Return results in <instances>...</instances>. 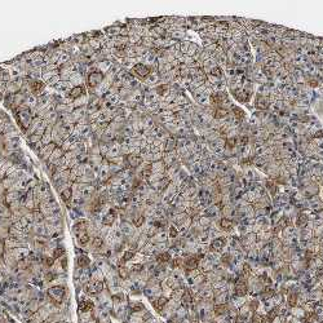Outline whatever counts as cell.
<instances>
[{
  "mask_svg": "<svg viewBox=\"0 0 323 323\" xmlns=\"http://www.w3.org/2000/svg\"><path fill=\"white\" fill-rule=\"evenodd\" d=\"M105 75L100 71H94V73H89L88 76H87V85L91 89L89 93H93V89L97 88V87L103 82Z\"/></svg>",
  "mask_w": 323,
  "mask_h": 323,
  "instance_id": "obj_1",
  "label": "cell"
},
{
  "mask_svg": "<svg viewBox=\"0 0 323 323\" xmlns=\"http://www.w3.org/2000/svg\"><path fill=\"white\" fill-rule=\"evenodd\" d=\"M132 76H137V78H147L150 75V73H151V67L149 66V65H146V64H142V62H138V64H136V66L132 69V70H129L128 71Z\"/></svg>",
  "mask_w": 323,
  "mask_h": 323,
  "instance_id": "obj_2",
  "label": "cell"
},
{
  "mask_svg": "<svg viewBox=\"0 0 323 323\" xmlns=\"http://www.w3.org/2000/svg\"><path fill=\"white\" fill-rule=\"evenodd\" d=\"M64 295H65V288H64V287H61V286H55V287H52V288L49 290V297H50L52 301H55V302L62 301Z\"/></svg>",
  "mask_w": 323,
  "mask_h": 323,
  "instance_id": "obj_3",
  "label": "cell"
},
{
  "mask_svg": "<svg viewBox=\"0 0 323 323\" xmlns=\"http://www.w3.org/2000/svg\"><path fill=\"white\" fill-rule=\"evenodd\" d=\"M120 150H121V144L118 141H112L109 144V153L105 158H115V156H120Z\"/></svg>",
  "mask_w": 323,
  "mask_h": 323,
  "instance_id": "obj_4",
  "label": "cell"
},
{
  "mask_svg": "<svg viewBox=\"0 0 323 323\" xmlns=\"http://www.w3.org/2000/svg\"><path fill=\"white\" fill-rule=\"evenodd\" d=\"M22 193L23 191H7V194L4 195V204L9 206L16 200H20L22 198Z\"/></svg>",
  "mask_w": 323,
  "mask_h": 323,
  "instance_id": "obj_5",
  "label": "cell"
},
{
  "mask_svg": "<svg viewBox=\"0 0 323 323\" xmlns=\"http://www.w3.org/2000/svg\"><path fill=\"white\" fill-rule=\"evenodd\" d=\"M83 94H87L85 85L74 87V88H71V91H70L67 94H65V96H66V97H69V98H71V100L74 101V100H76L78 97H80V96H83Z\"/></svg>",
  "mask_w": 323,
  "mask_h": 323,
  "instance_id": "obj_6",
  "label": "cell"
},
{
  "mask_svg": "<svg viewBox=\"0 0 323 323\" xmlns=\"http://www.w3.org/2000/svg\"><path fill=\"white\" fill-rule=\"evenodd\" d=\"M88 225H89V221H85V220H79V221H76V222L74 224V226H73V231H74V234L78 235V234L83 233V231H87V228H88Z\"/></svg>",
  "mask_w": 323,
  "mask_h": 323,
  "instance_id": "obj_7",
  "label": "cell"
},
{
  "mask_svg": "<svg viewBox=\"0 0 323 323\" xmlns=\"http://www.w3.org/2000/svg\"><path fill=\"white\" fill-rule=\"evenodd\" d=\"M112 64H114V62H111V61H109V59H102V61H100V62H97V71L102 73L103 75H106V74L110 71Z\"/></svg>",
  "mask_w": 323,
  "mask_h": 323,
  "instance_id": "obj_8",
  "label": "cell"
},
{
  "mask_svg": "<svg viewBox=\"0 0 323 323\" xmlns=\"http://www.w3.org/2000/svg\"><path fill=\"white\" fill-rule=\"evenodd\" d=\"M119 230H120L121 234H124V235H131V234H133V231H135V226H133L132 222L121 221L120 226H119Z\"/></svg>",
  "mask_w": 323,
  "mask_h": 323,
  "instance_id": "obj_9",
  "label": "cell"
},
{
  "mask_svg": "<svg viewBox=\"0 0 323 323\" xmlns=\"http://www.w3.org/2000/svg\"><path fill=\"white\" fill-rule=\"evenodd\" d=\"M70 83H71L73 87H82L84 85V75L82 73H76V74H73L70 76Z\"/></svg>",
  "mask_w": 323,
  "mask_h": 323,
  "instance_id": "obj_10",
  "label": "cell"
},
{
  "mask_svg": "<svg viewBox=\"0 0 323 323\" xmlns=\"http://www.w3.org/2000/svg\"><path fill=\"white\" fill-rule=\"evenodd\" d=\"M71 115H73V118L75 120V123H78L80 119H83L87 115V106H84V107H75Z\"/></svg>",
  "mask_w": 323,
  "mask_h": 323,
  "instance_id": "obj_11",
  "label": "cell"
},
{
  "mask_svg": "<svg viewBox=\"0 0 323 323\" xmlns=\"http://www.w3.org/2000/svg\"><path fill=\"white\" fill-rule=\"evenodd\" d=\"M23 105L27 109H35V107H36V105H38V97L35 94H29L27 97H26Z\"/></svg>",
  "mask_w": 323,
  "mask_h": 323,
  "instance_id": "obj_12",
  "label": "cell"
},
{
  "mask_svg": "<svg viewBox=\"0 0 323 323\" xmlns=\"http://www.w3.org/2000/svg\"><path fill=\"white\" fill-rule=\"evenodd\" d=\"M65 155V151L61 149L59 146H56V149L53 150V153H52V155H50V158H49V160L47 162V163H53L55 160H58V159H61L62 158V156Z\"/></svg>",
  "mask_w": 323,
  "mask_h": 323,
  "instance_id": "obj_13",
  "label": "cell"
},
{
  "mask_svg": "<svg viewBox=\"0 0 323 323\" xmlns=\"http://www.w3.org/2000/svg\"><path fill=\"white\" fill-rule=\"evenodd\" d=\"M184 266H185L186 270H189V272H191V270H195V269L198 268V259H197V257H189V259H186L185 263H184Z\"/></svg>",
  "mask_w": 323,
  "mask_h": 323,
  "instance_id": "obj_14",
  "label": "cell"
},
{
  "mask_svg": "<svg viewBox=\"0 0 323 323\" xmlns=\"http://www.w3.org/2000/svg\"><path fill=\"white\" fill-rule=\"evenodd\" d=\"M235 291H237L238 295L244 296V295L247 293V291H248V288H247V283L244 282L243 279H239V281L237 282V286H235Z\"/></svg>",
  "mask_w": 323,
  "mask_h": 323,
  "instance_id": "obj_15",
  "label": "cell"
},
{
  "mask_svg": "<svg viewBox=\"0 0 323 323\" xmlns=\"http://www.w3.org/2000/svg\"><path fill=\"white\" fill-rule=\"evenodd\" d=\"M87 103H88V96L87 94H83L73 101L74 107H84V106H87Z\"/></svg>",
  "mask_w": 323,
  "mask_h": 323,
  "instance_id": "obj_16",
  "label": "cell"
},
{
  "mask_svg": "<svg viewBox=\"0 0 323 323\" xmlns=\"http://www.w3.org/2000/svg\"><path fill=\"white\" fill-rule=\"evenodd\" d=\"M93 309V302L91 300H84L79 304V310L82 313H89Z\"/></svg>",
  "mask_w": 323,
  "mask_h": 323,
  "instance_id": "obj_17",
  "label": "cell"
},
{
  "mask_svg": "<svg viewBox=\"0 0 323 323\" xmlns=\"http://www.w3.org/2000/svg\"><path fill=\"white\" fill-rule=\"evenodd\" d=\"M76 265H78V268H79V269H84V268H87V266L89 265V259L85 255L78 256V259H76Z\"/></svg>",
  "mask_w": 323,
  "mask_h": 323,
  "instance_id": "obj_18",
  "label": "cell"
},
{
  "mask_svg": "<svg viewBox=\"0 0 323 323\" xmlns=\"http://www.w3.org/2000/svg\"><path fill=\"white\" fill-rule=\"evenodd\" d=\"M73 59V57H71V55L70 53H67V52H64L62 55H61L59 57H58V62H57V66H58V69L62 66V65H65V64H67V62H70V61Z\"/></svg>",
  "mask_w": 323,
  "mask_h": 323,
  "instance_id": "obj_19",
  "label": "cell"
},
{
  "mask_svg": "<svg viewBox=\"0 0 323 323\" xmlns=\"http://www.w3.org/2000/svg\"><path fill=\"white\" fill-rule=\"evenodd\" d=\"M103 244H105V239L101 238V237H96V238L92 239V248H93L94 251H98V249L103 246Z\"/></svg>",
  "mask_w": 323,
  "mask_h": 323,
  "instance_id": "obj_20",
  "label": "cell"
},
{
  "mask_svg": "<svg viewBox=\"0 0 323 323\" xmlns=\"http://www.w3.org/2000/svg\"><path fill=\"white\" fill-rule=\"evenodd\" d=\"M224 246H225V239H222V238L215 239L212 242V244H211V247H212L213 251H220V249H222Z\"/></svg>",
  "mask_w": 323,
  "mask_h": 323,
  "instance_id": "obj_21",
  "label": "cell"
},
{
  "mask_svg": "<svg viewBox=\"0 0 323 323\" xmlns=\"http://www.w3.org/2000/svg\"><path fill=\"white\" fill-rule=\"evenodd\" d=\"M71 198H73V191H71V188H69V189L64 190L62 193H61V199H62L65 203H69L70 200H71Z\"/></svg>",
  "mask_w": 323,
  "mask_h": 323,
  "instance_id": "obj_22",
  "label": "cell"
},
{
  "mask_svg": "<svg viewBox=\"0 0 323 323\" xmlns=\"http://www.w3.org/2000/svg\"><path fill=\"white\" fill-rule=\"evenodd\" d=\"M32 213H34V222H35V224H40V222H44V221H45V216L43 215V213L39 211V209H35Z\"/></svg>",
  "mask_w": 323,
  "mask_h": 323,
  "instance_id": "obj_23",
  "label": "cell"
},
{
  "mask_svg": "<svg viewBox=\"0 0 323 323\" xmlns=\"http://www.w3.org/2000/svg\"><path fill=\"white\" fill-rule=\"evenodd\" d=\"M14 182H16V181H14L13 178H11V177H5L3 181H0V185H2V186L8 191V190H9V189L13 186Z\"/></svg>",
  "mask_w": 323,
  "mask_h": 323,
  "instance_id": "obj_24",
  "label": "cell"
},
{
  "mask_svg": "<svg viewBox=\"0 0 323 323\" xmlns=\"http://www.w3.org/2000/svg\"><path fill=\"white\" fill-rule=\"evenodd\" d=\"M76 239H78V242H79L80 244H85V243L89 242L91 237L88 235V233H87V231H83V233H80V234L76 235Z\"/></svg>",
  "mask_w": 323,
  "mask_h": 323,
  "instance_id": "obj_25",
  "label": "cell"
},
{
  "mask_svg": "<svg viewBox=\"0 0 323 323\" xmlns=\"http://www.w3.org/2000/svg\"><path fill=\"white\" fill-rule=\"evenodd\" d=\"M88 44H89V47L94 52H100L101 50V44H100L98 39H88Z\"/></svg>",
  "mask_w": 323,
  "mask_h": 323,
  "instance_id": "obj_26",
  "label": "cell"
},
{
  "mask_svg": "<svg viewBox=\"0 0 323 323\" xmlns=\"http://www.w3.org/2000/svg\"><path fill=\"white\" fill-rule=\"evenodd\" d=\"M153 304H154V306L156 308V310L160 311V310L165 306V304H167V299H165V297H159L156 301H154Z\"/></svg>",
  "mask_w": 323,
  "mask_h": 323,
  "instance_id": "obj_27",
  "label": "cell"
},
{
  "mask_svg": "<svg viewBox=\"0 0 323 323\" xmlns=\"http://www.w3.org/2000/svg\"><path fill=\"white\" fill-rule=\"evenodd\" d=\"M62 257H65V248L64 247H57V248H55L53 249V259L56 260V259H62Z\"/></svg>",
  "mask_w": 323,
  "mask_h": 323,
  "instance_id": "obj_28",
  "label": "cell"
},
{
  "mask_svg": "<svg viewBox=\"0 0 323 323\" xmlns=\"http://www.w3.org/2000/svg\"><path fill=\"white\" fill-rule=\"evenodd\" d=\"M98 147H100V154L105 158V156L107 155V153H109V144L100 141V142H98Z\"/></svg>",
  "mask_w": 323,
  "mask_h": 323,
  "instance_id": "obj_29",
  "label": "cell"
},
{
  "mask_svg": "<svg viewBox=\"0 0 323 323\" xmlns=\"http://www.w3.org/2000/svg\"><path fill=\"white\" fill-rule=\"evenodd\" d=\"M228 310V305L226 304H220V305H216L215 306V314L216 316H221V314L226 313Z\"/></svg>",
  "mask_w": 323,
  "mask_h": 323,
  "instance_id": "obj_30",
  "label": "cell"
},
{
  "mask_svg": "<svg viewBox=\"0 0 323 323\" xmlns=\"http://www.w3.org/2000/svg\"><path fill=\"white\" fill-rule=\"evenodd\" d=\"M118 274H119L120 278H123V279H127V278L129 277V272H128V269H127L126 266H119Z\"/></svg>",
  "mask_w": 323,
  "mask_h": 323,
  "instance_id": "obj_31",
  "label": "cell"
},
{
  "mask_svg": "<svg viewBox=\"0 0 323 323\" xmlns=\"http://www.w3.org/2000/svg\"><path fill=\"white\" fill-rule=\"evenodd\" d=\"M156 259H158V261H160V263H168V261H171V256H169L168 252H162V254L158 255Z\"/></svg>",
  "mask_w": 323,
  "mask_h": 323,
  "instance_id": "obj_32",
  "label": "cell"
},
{
  "mask_svg": "<svg viewBox=\"0 0 323 323\" xmlns=\"http://www.w3.org/2000/svg\"><path fill=\"white\" fill-rule=\"evenodd\" d=\"M40 141H41V137H40V136H38V135H35V133L27 137V142H29V145L38 144V142H40Z\"/></svg>",
  "mask_w": 323,
  "mask_h": 323,
  "instance_id": "obj_33",
  "label": "cell"
},
{
  "mask_svg": "<svg viewBox=\"0 0 323 323\" xmlns=\"http://www.w3.org/2000/svg\"><path fill=\"white\" fill-rule=\"evenodd\" d=\"M59 82H61V76H59V74H58V75H55L53 78H52V79L47 83V85H48V87H53V88H55V87H56Z\"/></svg>",
  "mask_w": 323,
  "mask_h": 323,
  "instance_id": "obj_34",
  "label": "cell"
},
{
  "mask_svg": "<svg viewBox=\"0 0 323 323\" xmlns=\"http://www.w3.org/2000/svg\"><path fill=\"white\" fill-rule=\"evenodd\" d=\"M135 257V252L133 251H126L124 252V255H123V259H121V263H126V261H129V260H132Z\"/></svg>",
  "mask_w": 323,
  "mask_h": 323,
  "instance_id": "obj_35",
  "label": "cell"
},
{
  "mask_svg": "<svg viewBox=\"0 0 323 323\" xmlns=\"http://www.w3.org/2000/svg\"><path fill=\"white\" fill-rule=\"evenodd\" d=\"M41 142H43V145H44V146L49 145L50 142H53V141H52V135L50 133H44L41 136Z\"/></svg>",
  "mask_w": 323,
  "mask_h": 323,
  "instance_id": "obj_36",
  "label": "cell"
},
{
  "mask_svg": "<svg viewBox=\"0 0 323 323\" xmlns=\"http://www.w3.org/2000/svg\"><path fill=\"white\" fill-rule=\"evenodd\" d=\"M220 225H221V228L225 229V230L231 229V221H230L229 219H222V220L220 221Z\"/></svg>",
  "mask_w": 323,
  "mask_h": 323,
  "instance_id": "obj_37",
  "label": "cell"
},
{
  "mask_svg": "<svg viewBox=\"0 0 323 323\" xmlns=\"http://www.w3.org/2000/svg\"><path fill=\"white\" fill-rule=\"evenodd\" d=\"M61 149H62L65 153H67V151H70V149H71V141L67 138V140H65V141L62 142V145L59 146Z\"/></svg>",
  "mask_w": 323,
  "mask_h": 323,
  "instance_id": "obj_38",
  "label": "cell"
},
{
  "mask_svg": "<svg viewBox=\"0 0 323 323\" xmlns=\"http://www.w3.org/2000/svg\"><path fill=\"white\" fill-rule=\"evenodd\" d=\"M182 301H184V304H190L191 301H193L191 293H190L189 291H185V292H184V295H182Z\"/></svg>",
  "mask_w": 323,
  "mask_h": 323,
  "instance_id": "obj_39",
  "label": "cell"
},
{
  "mask_svg": "<svg viewBox=\"0 0 323 323\" xmlns=\"http://www.w3.org/2000/svg\"><path fill=\"white\" fill-rule=\"evenodd\" d=\"M44 265L47 266V268H52L55 265V259H53V256H45L44 257Z\"/></svg>",
  "mask_w": 323,
  "mask_h": 323,
  "instance_id": "obj_40",
  "label": "cell"
},
{
  "mask_svg": "<svg viewBox=\"0 0 323 323\" xmlns=\"http://www.w3.org/2000/svg\"><path fill=\"white\" fill-rule=\"evenodd\" d=\"M178 235V229L176 228V226H171L169 228V237L171 238H176Z\"/></svg>",
  "mask_w": 323,
  "mask_h": 323,
  "instance_id": "obj_41",
  "label": "cell"
},
{
  "mask_svg": "<svg viewBox=\"0 0 323 323\" xmlns=\"http://www.w3.org/2000/svg\"><path fill=\"white\" fill-rule=\"evenodd\" d=\"M226 115H228V112H226V110H224V109H219L216 111V114H215V116L219 119V118H225Z\"/></svg>",
  "mask_w": 323,
  "mask_h": 323,
  "instance_id": "obj_42",
  "label": "cell"
},
{
  "mask_svg": "<svg viewBox=\"0 0 323 323\" xmlns=\"http://www.w3.org/2000/svg\"><path fill=\"white\" fill-rule=\"evenodd\" d=\"M252 323H264V318L261 317V316H257V314H255L254 318H252Z\"/></svg>",
  "mask_w": 323,
  "mask_h": 323,
  "instance_id": "obj_43",
  "label": "cell"
},
{
  "mask_svg": "<svg viewBox=\"0 0 323 323\" xmlns=\"http://www.w3.org/2000/svg\"><path fill=\"white\" fill-rule=\"evenodd\" d=\"M305 224H306V217H305V216H302V215H301V216H299L297 225H299V226H302V225H305Z\"/></svg>",
  "mask_w": 323,
  "mask_h": 323,
  "instance_id": "obj_44",
  "label": "cell"
},
{
  "mask_svg": "<svg viewBox=\"0 0 323 323\" xmlns=\"http://www.w3.org/2000/svg\"><path fill=\"white\" fill-rule=\"evenodd\" d=\"M133 310H135V311H140V310H144V305H142V304H140V302L135 304V305H133Z\"/></svg>",
  "mask_w": 323,
  "mask_h": 323,
  "instance_id": "obj_45",
  "label": "cell"
},
{
  "mask_svg": "<svg viewBox=\"0 0 323 323\" xmlns=\"http://www.w3.org/2000/svg\"><path fill=\"white\" fill-rule=\"evenodd\" d=\"M288 302H290L291 306H295V305H296V295H291V296H290Z\"/></svg>",
  "mask_w": 323,
  "mask_h": 323,
  "instance_id": "obj_46",
  "label": "cell"
},
{
  "mask_svg": "<svg viewBox=\"0 0 323 323\" xmlns=\"http://www.w3.org/2000/svg\"><path fill=\"white\" fill-rule=\"evenodd\" d=\"M275 316H277V311H275V310H272V311H270V313H269V316H268V319H269V321H273V319L275 318Z\"/></svg>",
  "mask_w": 323,
  "mask_h": 323,
  "instance_id": "obj_47",
  "label": "cell"
},
{
  "mask_svg": "<svg viewBox=\"0 0 323 323\" xmlns=\"http://www.w3.org/2000/svg\"><path fill=\"white\" fill-rule=\"evenodd\" d=\"M4 249H5L4 243H3V240H0V257L3 256V254H4Z\"/></svg>",
  "mask_w": 323,
  "mask_h": 323,
  "instance_id": "obj_48",
  "label": "cell"
},
{
  "mask_svg": "<svg viewBox=\"0 0 323 323\" xmlns=\"http://www.w3.org/2000/svg\"><path fill=\"white\" fill-rule=\"evenodd\" d=\"M132 269L135 270V272H141V270H142V265H140V264H138V265H133Z\"/></svg>",
  "mask_w": 323,
  "mask_h": 323,
  "instance_id": "obj_49",
  "label": "cell"
}]
</instances>
